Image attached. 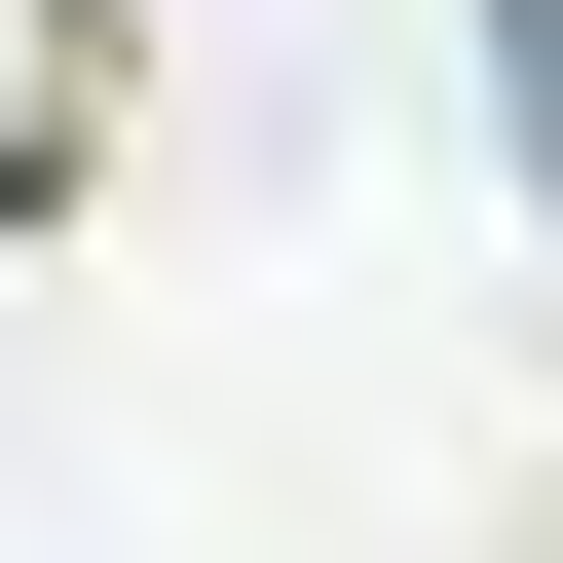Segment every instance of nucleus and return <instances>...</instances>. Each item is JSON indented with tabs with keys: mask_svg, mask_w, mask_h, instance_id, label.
<instances>
[{
	"mask_svg": "<svg viewBox=\"0 0 563 563\" xmlns=\"http://www.w3.org/2000/svg\"><path fill=\"white\" fill-rule=\"evenodd\" d=\"M488 113H526V188H563V0H488Z\"/></svg>",
	"mask_w": 563,
	"mask_h": 563,
	"instance_id": "1",
	"label": "nucleus"
}]
</instances>
